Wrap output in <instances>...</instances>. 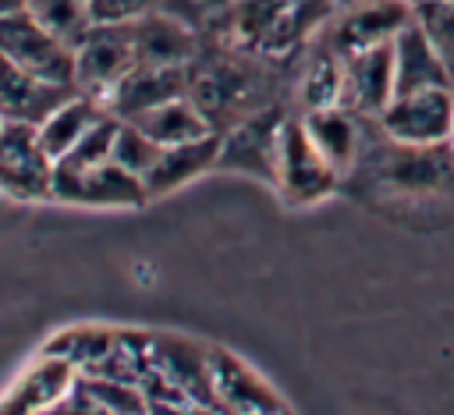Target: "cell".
<instances>
[{
    "label": "cell",
    "instance_id": "6da1fadb",
    "mask_svg": "<svg viewBox=\"0 0 454 415\" xmlns=\"http://www.w3.org/2000/svg\"><path fill=\"white\" fill-rule=\"evenodd\" d=\"M340 174L323 160L312 145L301 117H284L277 138V163H273V188L287 206H316L340 188Z\"/></svg>",
    "mask_w": 454,
    "mask_h": 415
},
{
    "label": "cell",
    "instance_id": "7a4b0ae2",
    "mask_svg": "<svg viewBox=\"0 0 454 415\" xmlns=\"http://www.w3.org/2000/svg\"><path fill=\"white\" fill-rule=\"evenodd\" d=\"M57 160L46 153L35 124L0 128V192L18 202L53 199Z\"/></svg>",
    "mask_w": 454,
    "mask_h": 415
},
{
    "label": "cell",
    "instance_id": "3957f363",
    "mask_svg": "<svg viewBox=\"0 0 454 415\" xmlns=\"http://www.w3.org/2000/svg\"><path fill=\"white\" fill-rule=\"evenodd\" d=\"M0 53L46 82L74 89V50L46 32L25 7L0 14Z\"/></svg>",
    "mask_w": 454,
    "mask_h": 415
},
{
    "label": "cell",
    "instance_id": "277c9868",
    "mask_svg": "<svg viewBox=\"0 0 454 415\" xmlns=\"http://www.w3.org/2000/svg\"><path fill=\"white\" fill-rule=\"evenodd\" d=\"M376 124L404 145H447L454 142V89H422L394 96Z\"/></svg>",
    "mask_w": 454,
    "mask_h": 415
},
{
    "label": "cell",
    "instance_id": "5b68a950",
    "mask_svg": "<svg viewBox=\"0 0 454 415\" xmlns=\"http://www.w3.org/2000/svg\"><path fill=\"white\" fill-rule=\"evenodd\" d=\"M135 67V46H131V21L110 25L96 21L89 35L74 46V89L85 96H96L99 103L114 92V85Z\"/></svg>",
    "mask_w": 454,
    "mask_h": 415
},
{
    "label": "cell",
    "instance_id": "8992f818",
    "mask_svg": "<svg viewBox=\"0 0 454 415\" xmlns=\"http://www.w3.org/2000/svg\"><path fill=\"white\" fill-rule=\"evenodd\" d=\"M53 199L71 202V206H92V209H135L149 202L142 177L124 170L114 160L89 167V170H57Z\"/></svg>",
    "mask_w": 454,
    "mask_h": 415
},
{
    "label": "cell",
    "instance_id": "52a82bcc",
    "mask_svg": "<svg viewBox=\"0 0 454 415\" xmlns=\"http://www.w3.org/2000/svg\"><path fill=\"white\" fill-rule=\"evenodd\" d=\"M284 117H287V114H280L277 106L255 110V114L241 117L227 135H220V160H216V170H241V174H252V177L273 184L277 138H280Z\"/></svg>",
    "mask_w": 454,
    "mask_h": 415
},
{
    "label": "cell",
    "instance_id": "ba28073f",
    "mask_svg": "<svg viewBox=\"0 0 454 415\" xmlns=\"http://www.w3.org/2000/svg\"><path fill=\"white\" fill-rule=\"evenodd\" d=\"M209 390L213 404H220L227 415H284V401L273 394V387L227 348L209 351Z\"/></svg>",
    "mask_w": 454,
    "mask_h": 415
},
{
    "label": "cell",
    "instance_id": "9c48e42d",
    "mask_svg": "<svg viewBox=\"0 0 454 415\" xmlns=\"http://www.w3.org/2000/svg\"><path fill=\"white\" fill-rule=\"evenodd\" d=\"M390 99H394V39L348 53L340 106L362 117H380Z\"/></svg>",
    "mask_w": 454,
    "mask_h": 415
},
{
    "label": "cell",
    "instance_id": "30bf717a",
    "mask_svg": "<svg viewBox=\"0 0 454 415\" xmlns=\"http://www.w3.org/2000/svg\"><path fill=\"white\" fill-rule=\"evenodd\" d=\"M415 18V7L404 0H358L333 28L326 46L340 57L365 50V46H380L390 43L408 21Z\"/></svg>",
    "mask_w": 454,
    "mask_h": 415
},
{
    "label": "cell",
    "instance_id": "8fae6325",
    "mask_svg": "<svg viewBox=\"0 0 454 415\" xmlns=\"http://www.w3.org/2000/svg\"><path fill=\"white\" fill-rule=\"evenodd\" d=\"M71 92V85L46 82L0 53V121L4 124H43Z\"/></svg>",
    "mask_w": 454,
    "mask_h": 415
},
{
    "label": "cell",
    "instance_id": "7c38bea8",
    "mask_svg": "<svg viewBox=\"0 0 454 415\" xmlns=\"http://www.w3.org/2000/svg\"><path fill=\"white\" fill-rule=\"evenodd\" d=\"M74 362L60 355H43L35 365H28L14 387L0 397V415H46L74 390Z\"/></svg>",
    "mask_w": 454,
    "mask_h": 415
},
{
    "label": "cell",
    "instance_id": "4fadbf2b",
    "mask_svg": "<svg viewBox=\"0 0 454 415\" xmlns=\"http://www.w3.org/2000/svg\"><path fill=\"white\" fill-rule=\"evenodd\" d=\"M188 96V67H153V64H135L117 85L114 92L103 99V106L110 114H117L121 121H135L142 114H149L153 106Z\"/></svg>",
    "mask_w": 454,
    "mask_h": 415
},
{
    "label": "cell",
    "instance_id": "5bb4252c",
    "mask_svg": "<svg viewBox=\"0 0 454 415\" xmlns=\"http://www.w3.org/2000/svg\"><path fill=\"white\" fill-rule=\"evenodd\" d=\"M301 124L312 138V145L323 153V160L348 177L358 167L362 156V135H365V117L348 110V106H319V110H305Z\"/></svg>",
    "mask_w": 454,
    "mask_h": 415
},
{
    "label": "cell",
    "instance_id": "9a60e30c",
    "mask_svg": "<svg viewBox=\"0 0 454 415\" xmlns=\"http://www.w3.org/2000/svg\"><path fill=\"white\" fill-rule=\"evenodd\" d=\"M422 89H454L433 39L411 18L397 35H394V96L404 92H422Z\"/></svg>",
    "mask_w": 454,
    "mask_h": 415
},
{
    "label": "cell",
    "instance_id": "2e32d148",
    "mask_svg": "<svg viewBox=\"0 0 454 415\" xmlns=\"http://www.w3.org/2000/svg\"><path fill=\"white\" fill-rule=\"evenodd\" d=\"M216 160H220V131H209V135L192 138V142L163 145L156 163L142 177L145 195L149 199H163V195L177 192L181 184L202 177L206 170H216Z\"/></svg>",
    "mask_w": 454,
    "mask_h": 415
},
{
    "label": "cell",
    "instance_id": "e0dca14e",
    "mask_svg": "<svg viewBox=\"0 0 454 415\" xmlns=\"http://www.w3.org/2000/svg\"><path fill=\"white\" fill-rule=\"evenodd\" d=\"M131 46H135V64H153V67H188L195 57L192 28L160 7L131 21Z\"/></svg>",
    "mask_w": 454,
    "mask_h": 415
},
{
    "label": "cell",
    "instance_id": "ac0fdd59",
    "mask_svg": "<svg viewBox=\"0 0 454 415\" xmlns=\"http://www.w3.org/2000/svg\"><path fill=\"white\" fill-rule=\"evenodd\" d=\"M135 124L160 145H177V142H192V138H202L209 131H216L209 124V117L202 114V106L192 99V96H177V99H167L160 106H153L149 114L135 117Z\"/></svg>",
    "mask_w": 454,
    "mask_h": 415
},
{
    "label": "cell",
    "instance_id": "d6986e66",
    "mask_svg": "<svg viewBox=\"0 0 454 415\" xmlns=\"http://www.w3.org/2000/svg\"><path fill=\"white\" fill-rule=\"evenodd\" d=\"M106 114V106L96 99V96H85V92H71L43 124H39V138L46 145V153L53 160H60L64 153H71L78 145V138Z\"/></svg>",
    "mask_w": 454,
    "mask_h": 415
},
{
    "label": "cell",
    "instance_id": "ffe728a7",
    "mask_svg": "<svg viewBox=\"0 0 454 415\" xmlns=\"http://www.w3.org/2000/svg\"><path fill=\"white\" fill-rule=\"evenodd\" d=\"M46 32H53L60 43H67L71 50L89 35V28L96 25L92 21V11H89V0H28L25 7Z\"/></svg>",
    "mask_w": 454,
    "mask_h": 415
},
{
    "label": "cell",
    "instance_id": "44dd1931",
    "mask_svg": "<svg viewBox=\"0 0 454 415\" xmlns=\"http://www.w3.org/2000/svg\"><path fill=\"white\" fill-rule=\"evenodd\" d=\"M340 92H344V57L326 46V53H319L301 78V103L305 110L340 106Z\"/></svg>",
    "mask_w": 454,
    "mask_h": 415
},
{
    "label": "cell",
    "instance_id": "7402d4cb",
    "mask_svg": "<svg viewBox=\"0 0 454 415\" xmlns=\"http://www.w3.org/2000/svg\"><path fill=\"white\" fill-rule=\"evenodd\" d=\"M117 128H121V117L106 110V114H103V117H99V121H96V124L78 138V145L57 160V170H89V167L106 163V160H110V153H114Z\"/></svg>",
    "mask_w": 454,
    "mask_h": 415
},
{
    "label": "cell",
    "instance_id": "603a6c76",
    "mask_svg": "<svg viewBox=\"0 0 454 415\" xmlns=\"http://www.w3.org/2000/svg\"><path fill=\"white\" fill-rule=\"evenodd\" d=\"M160 149H163V145H160V142H153V138H149L135 121H121L110 160H114V163H121L124 170H131V174L145 177V170L156 163Z\"/></svg>",
    "mask_w": 454,
    "mask_h": 415
},
{
    "label": "cell",
    "instance_id": "cb8c5ba5",
    "mask_svg": "<svg viewBox=\"0 0 454 415\" xmlns=\"http://www.w3.org/2000/svg\"><path fill=\"white\" fill-rule=\"evenodd\" d=\"M415 18L419 25L426 28V35L433 39L450 82H454V0H440V4H426V7H415Z\"/></svg>",
    "mask_w": 454,
    "mask_h": 415
},
{
    "label": "cell",
    "instance_id": "d4e9b609",
    "mask_svg": "<svg viewBox=\"0 0 454 415\" xmlns=\"http://www.w3.org/2000/svg\"><path fill=\"white\" fill-rule=\"evenodd\" d=\"M160 0H89L92 21H110V25H124L135 21L149 11H156Z\"/></svg>",
    "mask_w": 454,
    "mask_h": 415
},
{
    "label": "cell",
    "instance_id": "484cf974",
    "mask_svg": "<svg viewBox=\"0 0 454 415\" xmlns=\"http://www.w3.org/2000/svg\"><path fill=\"white\" fill-rule=\"evenodd\" d=\"M21 7H28V0H0V14H7V11H21Z\"/></svg>",
    "mask_w": 454,
    "mask_h": 415
},
{
    "label": "cell",
    "instance_id": "4316f807",
    "mask_svg": "<svg viewBox=\"0 0 454 415\" xmlns=\"http://www.w3.org/2000/svg\"><path fill=\"white\" fill-rule=\"evenodd\" d=\"M404 4H411V7H426V4H440V0H404Z\"/></svg>",
    "mask_w": 454,
    "mask_h": 415
},
{
    "label": "cell",
    "instance_id": "83f0119b",
    "mask_svg": "<svg viewBox=\"0 0 454 415\" xmlns=\"http://www.w3.org/2000/svg\"><path fill=\"white\" fill-rule=\"evenodd\" d=\"M0 128H4V121H0Z\"/></svg>",
    "mask_w": 454,
    "mask_h": 415
}]
</instances>
